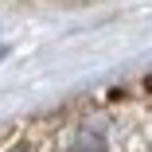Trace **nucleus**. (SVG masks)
<instances>
[{"mask_svg": "<svg viewBox=\"0 0 152 152\" xmlns=\"http://www.w3.org/2000/svg\"><path fill=\"white\" fill-rule=\"evenodd\" d=\"M66 152H105V129L98 125H82L66 140Z\"/></svg>", "mask_w": 152, "mask_h": 152, "instance_id": "obj_1", "label": "nucleus"}, {"mask_svg": "<svg viewBox=\"0 0 152 152\" xmlns=\"http://www.w3.org/2000/svg\"><path fill=\"white\" fill-rule=\"evenodd\" d=\"M148 90H152V74H148Z\"/></svg>", "mask_w": 152, "mask_h": 152, "instance_id": "obj_2", "label": "nucleus"}, {"mask_svg": "<svg viewBox=\"0 0 152 152\" xmlns=\"http://www.w3.org/2000/svg\"><path fill=\"white\" fill-rule=\"evenodd\" d=\"M0 58H4V47H0Z\"/></svg>", "mask_w": 152, "mask_h": 152, "instance_id": "obj_3", "label": "nucleus"}, {"mask_svg": "<svg viewBox=\"0 0 152 152\" xmlns=\"http://www.w3.org/2000/svg\"><path fill=\"white\" fill-rule=\"evenodd\" d=\"M12 152H23V148H12Z\"/></svg>", "mask_w": 152, "mask_h": 152, "instance_id": "obj_4", "label": "nucleus"}]
</instances>
